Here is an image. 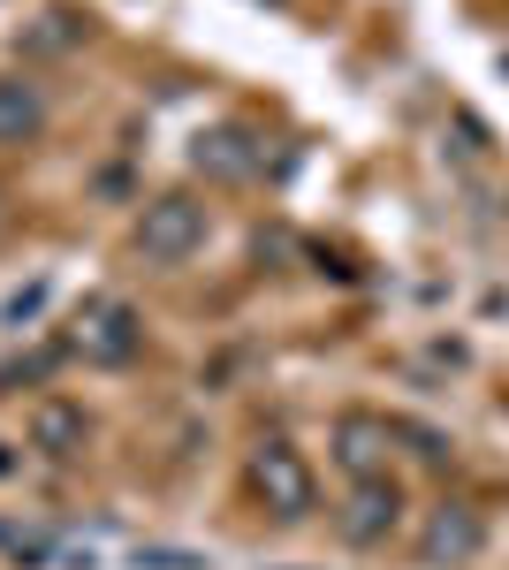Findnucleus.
<instances>
[{"label":"nucleus","mask_w":509,"mask_h":570,"mask_svg":"<svg viewBox=\"0 0 509 570\" xmlns=\"http://www.w3.org/2000/svg\"><path fill=\"white\" fill-rule=\"evenodd\" d=\"M85 403H69V395H39V403H31V449H39V456H53V464H61V456H77V449H85Z\"/></svg>","instance_id":"7"},{"label":"nucleus","mask_w":509,"mask_h":570,"mask_svg":"<svg viewBox=\"0 0 509 570\" xmlns=\"http://www.w3.org/2000/svg\"><path fill=\"white\" fill-rule=\"evenodd\" d=\"M388 449H395V419H373V411H342L335 419V464L358 480H388Z\"/></svg>","instance_id":"6"},{"label":"nucleus","mask_w":509,"mask_h":570,"mask_svg":"<svg viewBox=\"0 0 509 570\" xmlns=\"http://www.w3.org/2000/svg\"><path fill=\"white\" fill-rule=\"evenodd\" d=\"M39 130H46V85L0 77V145H31Z\"/></svg>","instance_id":"8"},{"label":"nucleus","mask_w":509,"mask_h":570,"mask_svg":"<svg viewBox=\"0 0 509 570\" xmlns=\"http://www.w3.org/2000/svg\"><path fill=\"white\" fill-rule=\"evenodd\" d=\"M487 556V518L471 502H433L419 525V563L425 570H464Z\"/></svg>","instance_id":"4"},{"label":"nucleus","mask_w":509,"mask_h":570,"mask_svg":"<svg viewBox=\"0 0 509 570\" xmlns=\"http://www.w3.org/2000/svg\"><path fill=\"white\" fill-rule=\"evenodd\" d=\"M129 570H213L206 556H190V548H160V540H145V548H129Z\"/></svg>","instance_id":"10"},{"label":"nucleus","mask_w":509,"mask_h":570,"mask_svg":"<svg viewBox=\"0 0 509 570\" xmlns=\"http://www.w3.org/2000/svg\"><path fill=\"white\" fill-rule=\"evenodd\" d=\"M137 351H145V320L129 297H91L69 320V357H85V365H129Z\"/></svg>","instance_id":"2"},{"label":"nucleus","mask_w":509,"mask_h":570,"mask_svg":"<svg viewBox=\"0 0 509 570\" xmlns=\"http://www.w3.org/2000/svg\"><path fill=\"white\" fill-rule=\"evenodd\" d=\"M252 494L282 525H304V518L320 510V480H312L304 449H290V441H258L252 449Z\"/></svg>","instance_id":"1"},{"label":"nucleus","mask_w":509,"mask_h":570,"mask_svg":"<svg viewBox=\"0 0 509 570\" xmlns=\"http://www.w3.org/2000/svg\"><path fill=\"white\" fill-rule=\"evenodd\" d=\"M190 160H198V176H213V183H252V168H258V153H252L244 130H206Z\"/></svg>","instance_id":"9"},{"label":"nucleus","mask_w":509,"mask_h":570,"mask_svg":"<svg viewBox=\"0 0 509 570\" xmlns=\"http://www.w3.org/2000/svg\"><path fill=\"white\" fill-rule=\"evenodd\" d=\"M8 464H16V456H8V441H0V472H8Z\"/></svg>","instance_id":"11"},{"label":"nucleus","mask_w":509,"mask_h":570,"mask_svg":"<svg viewBox=\"0 0 509 570\" xmlns=\"http://www.w3.org/2000/svg\"><path fill=\"white\" fill-rule=\"evenodd\" d=\"M395 525H403V487L395 480H358L350 502H342V518H335V532L350 548H381Z\"/></svg>","instance_id":"5"},{"label":"nucleus","mask_w":509,"mask_h":570,"mask_svg":"<svg viewBox=\"0 0 509 570\" xmlns=\"http://www.w3.org/2000/svg\"><path fill=\"white\" fill-rule=\"evenodd\" d=\"M198 244H206V206L190 190H168L137 214V259L145 266H183Z\"/></svg>","instance_id":"3"}]
</instances>
